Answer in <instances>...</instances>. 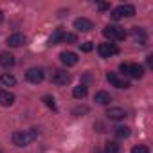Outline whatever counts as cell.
<instances>
[{
  "instance_id": "4",
  "label": "cell",
  "mask_w": 153,
  "mask_h": 153,
  "mask_svg": "<svg viewBox=\"0 0 153 153\" xmlns=\"http://www.w3.org/2000/svg\"><path fill=\"white\" fill-rule=\"evenodd\" d=\"M43 70L42 68H29L27 72H25V79L29 81V83H34V85H38V83H42L43 81Z\"/></svg>"
},
{
  "instance_id": "23",
  "label": "cell",
  "mask_w": 153,
  "mask_h": 153,
  "mask_svg": "<svg viewBox=\"0 0 153 153\" xmlns=\"http://www.w3.org/2000/svg\"><path fill=\"white\" fill-rule=\"evenodd\" d=\"M131 153H149V148L144 146V144H139V146H133L131 148Z\"/></svg>"
},
{
  "instance_id": "15",
  "label": "cell",
  "mask_w": 153,
  "mask_h": 153,
  "mask_svg": "<svg viewBox=\"0 0 153 153\" xmlns=\"http://www.w3.org/2000/svg\"><path fill=\"white\" fill-rule=\"evenodd\" d=\"M0 65L2 67H13L15 65V56L11 52H0Z\"/></svg>"
},
{
  "instance_id": "6",
  "label": "cell",
  "mask_w": 153,
  "mask_h": 153,
  "mask_svg": "<svg viewBox=\"0 0 153 153\" xmlns=\"http://www.w3.org/2000/svg\"><path fill=\"white\" fill-rule=\"evenodd\" d=\"M52 83H56V85H67L68 81H70V74L67 72V70H54L52 72Z\"/></svg>"
},
{
  "instance_id": "24",
  "label": "cell",
  "mask_w": 153,
  "mask_h": 153,
  "mask_svg": "<svg viewBox=\"0 0 153 153\" xmlns=\"http://www.w3.org/2000/svg\"><path fill=\"white\" fill-rule=\"evenodd\" d=\"M92 49H94L92 42H85V43H81V51H83V52H90Z\"/></svg>"
},
{
  "instance_id": "21",
  "label": "cell",
  "mask_w": 153,
  "mask_h": 153,
  "mask_svg": "<svg viewBox=\"0 0 153 153\" xmlns=\"http://www.w3.org/2000/svg\"><path fill=\"white\" fill-rule=\"evenodd\" d=\"M106 153H121V148L117 142H106Z\"/></svg>"
},
{
  "instance_id": "10",
  "label": "cell",
  "mask_w": 153,
  "mask_h": 153,
  "mask_svg": "<svg viewBox=\"0 0 153 153\" xmlns=\"http://www.w3.org/2000/svg\"><path fill=\"white\" fill-rule=\"evenodd\" d=\"M25 42H27V38L22 33H15V34L7 36V45L9 47H22V45H25Z\"/></svg>"
},
{
  "instance_id": "27",
  "label": "cell",
  "mask_w": 153,
  "mask_h": 153,
  "mask_svg": "<svg viewBox=\"0 0 153 153\" xmlns=\"http://www.w3.org/2000/svg\"><path fill=\"white\" fill-rule=\"evenodd\" d=\"M2 20H4V15H2V11H0V24H2Z\"/></svg>"
},
{
  "instance_id": "9",
  "label": "cell",
  "mask_w": 153,
  "mask_h": 153,
  "mask_svg": "<svg viewBox=\"0 0 153 153\" xmlns=\"http://www.w3.org/2000/svg\"><path fill=\"white\" fill-rule=\"evenodd\" d=\"M59 59H61L63 65H67V67H74L76 63H78V54H76V52H70V51H65V52L59 54Z\"/></svg>"
},
{
  "instance_id": "19",
  "label": "cell",
  "mask_w": 153,
  "mask_h": 153,
  "mask_svg": "<svg viewBox=\"0 0 153 153\" xmlns=\"http://www.w3.org/2000/svg\"><path fill=\"white\" fill-rule=\"evenodd\" d=\"M130 133H131V131H130L128 126H117V128H115V137H117V139H128Z\"/></svg>"
},
{
  "instance_id": "5",
  "label": "cell",
  "mask_w": 153,
  "mask_h": 153,
  "mask_svg": "<svg viewBox=\"0 0 153 153\" xmlns=\"http://www.w3.org/2000/svg\"><path fill=\"white\" fill-rule=\"evenodd\" d=\"M97 52H99L101 58H110V56H114L117 52V47H115V43H110V42L99 43L97 45Z\"/></svg>"
},
{
  "instance_id": "1",
  "label": "cell",
  "mask_w": 153,
  "mask_h": 153,
  "mask_svg": "<svg viewBox=\"0 0 153 153\" xmlns=\"http://www.w3.org/2000/svg\"><path fill=\"white\" fill-rule=\"evenodd\" d=\"M38 133H40L38 128H31L27 131H15L13 133V144L20 146V148H25L38 137Z\"/></svg>"
},
{
  "instance_id": "18",
  "label": "cell",
  "mask_w": 153,
  "mask_h": 153,
  "mask_svg": "<svg viewBox=\"0 0 153 153\" xmlns=\"http://www.w3.org/2000/svg\"><path fill=\"white\" fill-rule=\"evenodd\" d=\"M0 83L2 85H6V87H15L16 85V78L13 74H7V72H4L2 76H0Z\"/></svg>"
},
{
  "instance_id": "20",
  "label": "cell",
  "mask_w": 153,
  "mask_h": 153,
  "mask_svg": "<svg viewBox=\"0 0 153 153\" xmlns=\"http://www.w3.org/2000/svg\"><path fill=\"white\" fill-rule=\"evenodd\" d=\"M43 103H45L51 110H54V112L58 110V106H56V103H54V97H52V96H43Z\"/></svg>"
},
{
  "instance_id": "13",
  "label": "cell",
  "mask_w": 153,
  "mask_h": 153,
  "mask_svg": "<svg viewBox=\"0 0 153 153\" xmlns=\"http://www.w3.org/2000/svg\"><path fill=\"white\" fill-rule=\"evenodd\" d=\"M128 74L131 76V78H135V79H140L142 76H144V67H142V65H137V63H131Z\"/></svg>"
},
{
  "instance_id": "12",
  "label": "cell",
  "mask_w": 153,
  "mask_h": 153,
  "mask_svg": "<svg viewBox=\"0 0 153 153\" xmlns=\"http://www.w3.org/2000/svg\"><path fill=\"white\" fill-rule=\"evenodd\" d=\"M15 103V94L9 90H0V105L2 106H11Z\"/></svg>"
},
{
  "instance_id": "22",
  "label": "cell",
  "mask_w": 153,
  "mask_h": 153,
  "mask_svg": "<svg viewBox=\"0 0 153 153\" xmlns=\"http://www.w3.org/2000/svg\"><path fill=\"white\" fill-rule=\"evenodd\" d=\"M63 42H67V43H76V42H78V36H76L74 33H65V34H63Z\"/></svg>"
},
{
  "instance_id": "2",
  "label": "cell",
  "mask_w": 153,
  "mask_h": 153,
  "mask_svg": "<svg viewBox=\"0 0 153 153\" xmlns=\"http://www.w3.org/2000/svg\"><path fill=\"white\" fill-rule=\"evenodd\" d=\"M103 36L108 38L110 42H119V40L126 38V31L123 27H117V25H108L103 29Z\"/></svg>"
},
{
  "instance_id": "28",
  "label": "cell",
  "mask_w": 153,
  "mask_h": 153,
  "mask_svg": "<svg viewBox=\"0 0 153 153\" xmlns=\"http://www.w3.org/2000/svg\"><path fill=\"white\" fill-rule=\"evenodd\" d=\"M0 153H4V151H0Z\"/></svg>"
},
{
  "instance_id": "26",
  "label": "cell",
  "mask_w": 153,
  "mask_h": 153,
  "mask_svg": "<svg viewBox=\"0 0 153 153\" xmlns=\"http://www.w3.org/2000/svg\"><path fill=\"white\" fill-rule=\"evenodd\" d=\"M97 7H99V9H108V7H110V6H108V4H99V6H97Z\"/></svg>"
},
{
  "instance_id": "7",
  "label": "cell",
  "mask_w": 153,
  "mask_h": 153,
  "mask_svg": "<svg viewBox=\"0 0 153 153\" xmlns=\"http://www.w3.org/2000/svg\"><path fill=\"white\" fill-rule=\"evenodd\" d=\"M106 79H108L114 87H117V88H130V83H128L126 79L119 78L115 72H108V74H106Z\"/></svg>"
},
{
  "instance_id": "14",
  "label": "cell",
  "mask_w": 153,
  "mask_h": 153,
  "mask_svg": "<svg viewBox=\"0 0 153 153\" xmlns=\"http://www.w3.org/2000/svg\"><path fill=\"white\" fill-rule=\"evenodd\" d=\"M94 101L99 103V105H108V103L112 101V96H110L108 92H105V90H99V92H96Z\"/></svg>"
},
{
  "instance_id": "3",
  "label": "cell",
  "mask_w": 153,
  "mask_h": 153,
  "mask_svg": "<svg viewBox=\"0 0 153 153\" xmlns=\"http://www.w3.org/2000/svg\"><path fill=\"white\" fill-rule=\"evenodd\" d=\"M135 15V7L131 4H124V6H119L115 9H112V18L114 20H121V18H131Z\"/></svg>"
},
{
  "instance_id": "16",
  "label": "cell",
  "mask_w": 153,
  "mask_h": 153,
  "mask_svg": "<svg viewBox=\"0 0 153 153\" xmlns=\"http://www.w3.org/2000/svg\"><path fill=\"white\" fill-rule=\"evenodd\" d=\"M87 94H88L87 85H78V87H74V90H72V96H74L76 99H85Z\"/></svg>"
},
{
  "instance_id": "17",
  "label": "cell",
  "mask_w": 153,
  "mask_h": 153,
  "mask_svg": "<svg viewBox=\"0 0 153 153\" xmlns=\"http://www.w3.org/2000/svg\"><path fill=\"white\" fill-rule=\"evenodd\" d=\"M63 34H65V31H63L61 27H58V29L52 33V36L49 38V45H58L59 42H63Z\"/></svg>"
},
{
  "instance_id": "25",
  "label": "cell",
  "mask_w": 153,
  "mask_h": 153,
  "mask_svg": "<svg viewBox=\"0 0 153 153\" xmlns=\"http://www.w3.org/2000/svg\"><path fill=\"white\" fill-rule=\"evenodd\" d=\"M130 65H131V63H121V65H119V70H121L123 74H128V72H130Z\"/></svg>"
},
{
  "instance_id": "8",
  "label": "cell",
  "mask_w": 153,
  "mask_h": 153,
  "mask_svg": "<svg viewBox=\"0 0 153 153\" xmlns=\"http://www.w3.org/2000/svg\"><path fill=\"white\" fill-rule=\"evenodd\" d=\"M74 29H78L81 33H88V31L94 29V24L88 18H76L74 20Z\"/></svg>"
},
{
  "instance_id": "11",
  "label": "cell",
  "mask_w": 153,
  "mask_h": 153,
  "mask_svg": "<svg viewBox=\"0 0 153 153\" xmlns=\"http://www.w3.org/2000/svg\"><path fill=\"white\" fill-rule=\"evenodd\" d=\"M106 115H108L110 121H121V119L126 117V112H124L123 108H119V106H114V108H108Z\"/></svg>"
}]
</instances>
